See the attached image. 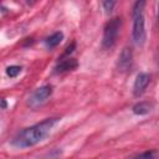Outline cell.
I'll list each match as a JSON object with an SVG mask.
<instances>
[{
	"label": "cell",
	"instance_id": "cell-1",
	"mask_svg": "<svg viewBox=\"0 0 159 159\" xmlns=\"http://www.w3.org/2000/svg\"><path fill=\"white\" fill-rule=\"evenodd\" d=\"M57 120L58 118H47L29 128H25L24 130L19 132L14 137V139L11 140V144L16 148H29L40 143L48 135V133L55 127Z\"/></svg>",
	"mask_w": 159,
	"mask_h": 159
},
{
	"label": "cell",
	"instance_id": "cell-2",
	"mask_svg": "<svg viewBox=\"0 0 159 159\" xmlns=\"http://www.w3.org/2000/svg\"><path fill=\"white\" fill-rule=\"evenodd\" d=\"M145 1H137L133 7V41L137 46H143L147 39L145 27H144V15L143 10Z\"/></svg>",
	"mask_w": 159,
	"mask_h": 159
},
{
	"label": "cell",
	"instance_id": "cell-3",
	"mask_svg": "<svg viewBox=\"0 0 159 159\" xmlns=\"http://www.w3.org/2000/svg\"><path fill=\"white\" fill-rule=\"evenodd\" d=\"M120 26H122L120 17H113L106 24L103 31V40H102V45L104 48H111L116 43Z\"/></svg>",
	"mask_w": 159,
	"mask_h": 159
},
{
	"label": "cell",
	"instance_id": "cell-4",
	"mask_svg": "<svg viewBox=\"0 0 159 159\" xmlns=\"http://www.w3.org/2000/svg\"><path fill=\"white\" fill-rule=\"evenodd\" d=\"M51 93H52V87L51 86H42V87L37 88L30 96L29 106L31 108H37L39 106H41V104H43L46 102V99L51 96Z\"/></svg>",
	"mask_w": 159,
	"mask_h": 159
},
{
	"label": "cell",
	"instance_id": "cell-5",
	"mask_svg": "<svg viewBox=\"0 0 159 159\" xmlns=\"http://www.w3.org/2000/svg\"><path fill=\"white\" fill-rule=\"evenodd\" d=\"M132 60H133V53L132 50L129 47H124L120 52V55L118 56V62H117V67L119 71L125 72L130 68L132 66Z\"/></svg>",
	"mask_w": 159,
	"mask_h": 159
},
{
	"label": "cell",
	"instance_id": "cell-6",
	"mask_svg": "<svg viewBox=\"0 0 159 159\" xmlns=\"http://www.w3.org/2000/svg\"><path fill=\"white\" fill-rule=\"evenodd\" d=\"M149 82H150V75L144 73V72L139 73L137 76L135 81H134V86H133V93H134V96H137V97L140 96L145 91V88L148 87Z\"/></svg>",
	"mask_w": 159,
	"mask_h": 159
},
{
	"label": "cell",
	"instance_id": "cell-7",
	"mask_svg": "<svg viewBox=\"0 0 159 159\" xmlns=\"http://www.w3.org/2000/svg\"><path fill=\"white\" fill-rule=\"evenodd\" d=\"M77 66H78L77 60H75V58H66V60H62V61L56 66L55 70H56V72H66V71L75 70Z\"/></svg>",
	"mask_w": 159,
	"mask_h": 159
},
{
	"label": "cell",
	"instance_id": "cell-8",
	"mask_svg": "<svg viewBox=\"0 0 159 159\" xmlns=\"http://www.w3.org/2000/svg\"><path fill=\"white\" fill-rule=\"evenodd\" d=\"M153 108V104L149 102H139L137 104L133 106V113L134 114H148Z\"/></svg>",
	"mask_w": 159,
	"mask_h": 159
},
{
	"label": "cell",
	"instance_id": "cell-9",
	"mask_svg": "<svg viewBox=\"0 0 159 159\" xmlns=\"http://www.w3.org/2000/svg\"><path fill=\"white\" fill-rule=\"evenodd\" d=\"M63 40V34L61 32V31H57V32H55V34H52L51 36H48L47 39H46V46L48 47V48H53V47H56L57 45H60V42Z\"/></svg>",
	"mask_w": 159,
	"mask_h": 159
},
{
	"label": "cell",
	"instance_id": "cell-10",
	"mask_svg": "<svg viewBox=\"0 0 159 159\" xmlns=\"http://www.w3.org/2000/svg\"><path fill=\"white\" fill-rule=\"evenodd\" d=\"M20 72H21V67L20 66H9L6 68V73L10 77H16Z\"/></svg>",
	"mask_w": 159,
	"mask_h": 159
},
{
	"label": "cell",
	"instance_id": "cell-11",
	"mask_svg": "<svg viewBox=\"0 0 159 159\" xmlns=\"http://www.w3.org/2000/svg\"><path fill=\"white\" fill-rule=\"evenodd\" d=\"M154 158H155V150H148V152L142 153L134 159H154Z\"/></svg>",
	"mask_w": 159,
	"mask_h": 159
},
{
	"label": "cell",
	"instance_id": "cell-12",
	"mask_svg": "<svg viewBox=\"0 0 159 159\" xmlns=\"http://www.w3.org/2000/svg\"><path fill=\"white\" fill-rule=\"evenodd\" d=\"M114 5H116V1H104V2H103V7H104V10H106L107 12L112 11V9H113Z\"/></svg>",
	"mask_w": 159,
	"mask_h": 159
},
{
	"label": "cell",
	"instance_id": "cell-13",
	"mask_svg": "<svg viewBox=\"0 0 159 159\" xmlns=\"http://www.w3.org/2000/svg\"><path fill=\"white\" fill-rule=\"evenodd\" d=\"M75 47H76V43H75V42H72L70 46H67V48H66V51H65V55H68V53H71V52L75 50Z\"/></svg>",
	"mask_w": 159,
	"mask_h": 159
},
{
	"label": "cell",
	"instance_id": "cell-14",
	"mask_svg": "<svg viewBox=\"0 0 159 159\" xmlns=\"http://www.w3.org/2000/svg\"><path fill=\"white\" fill-rule=\"evenodd\" d=\"M5 106H6V103H5V101H2L1 102V107H5Z\"/></svg>",
	"mask_w": 159,
	"mask_h": 159
}]
</instances>
